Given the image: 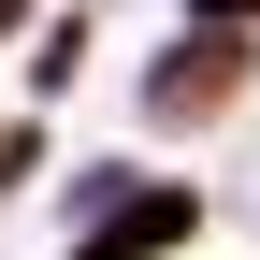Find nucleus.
Segmentation results:
<instances>
[{"label": "nucleus", "mask_w": 260, "mask_h": 260, "mask_svg": "<svg viewBox=\"0 0 260 260\" xmlns=\"http://www.w3.org/2000/svg\"><path fill=\"white\" fill-rule=\"evenodd\" d=\"M232 73H246V44H232V29H203V44L145 87V102H159V116H217V102H232Z\"/></svg>", "instance_id": "obj_1"}, {"label": "nucleus", "mask_w": 260, "mask_h": 260, "mask_svg": "<svg viewBox=\"0 0 260 260\" xmlns=\"http://www.w3.org/2000/svg\"><path fill=\"white\" fill-rule=\"evenodd\" d=\"M188 217H203L188 188H159V203H116V217H102V246H87V260H145V246H188Z\"/></svg>", "instance_id": "obj_2"}, {"label": "nucleus", "mask_w": 260, "mask_h": 260, "mask_svg": "<svg viewBox=\"0 0 260 260\" xmlns=\"http://www.w3.org/2000/svg\"><path fill=\"white\" fill-rule=\"evenodd\" d=\"M203 15H217V29H246V15H260V0H203Z\"/></svg>", "instance_id": "obj_3"}, {"label": "nucleus", "mask_w": 260, "mask_h": 260, "mask_svg": "<svg viewBox=\"0 0 260 260\" xmlns=\"http://www.w3.org/2000/svg\"><path fill=\"white\" fill-rule=\"evenodd\" d=\"M15 15H29V0H0V29H15Z\"/></svg>", "instance_id": "obj_4"}]
</instances>
